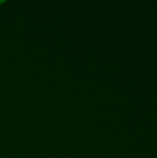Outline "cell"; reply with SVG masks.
<instances>
[{
	"instance_id": "1",
	"label": "cell",
	"mask_w": 157,
	"mask_h": 158,
	"mask_svg": "<svg viewBox=\"0 0 157 158\" xmlns=\"http://www.w3.org/2000/svg\"><path fill=\"white\" fill-rule=\"evenodd\" d=\"M4 2H5V1H4V0H0V4H3V3H4Z\"/></svg>"
}]
</instances>
